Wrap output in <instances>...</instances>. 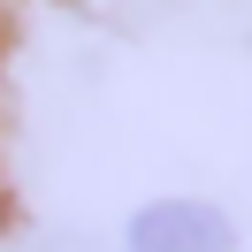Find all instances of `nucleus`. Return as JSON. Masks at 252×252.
<instances>
[{
	"label": "nucleus",
	"mask_w": 252,
	"mask_h": 252,
	"mask_svg": "<svg viewBox=\"0 0 252 252\" xmlns=\"http://www.w3.org/2000/svg\"><path fill=\"white\" fill-rule=\"evenodd\" d=\"M130 252H229V221L199 199H160L130 221Z\"/></svg>",
	"instance_id": "nucleus-1"
}]
</instances>
